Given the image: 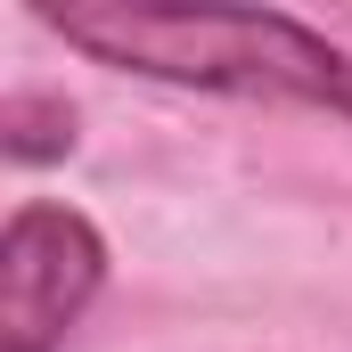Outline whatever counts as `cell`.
Masks as SVG:
<instances>
[{
    "label": "cell",
    "mask_w": 352,
    "mask_h": 352,
    "mask_svg": "<svg viewBox=\"0 0 352 352\" xmlns=\"http://www.w3.org/2000/svg\"><path fill=\"white\" fill-rule=\"evenodd\" d=\"M98 287H107L98 221L58 197H25L0 230V352H66Z\"/></svg>",
    "instance_id": "7a4b0ae2"
},
{
    "label": "cell",
    "mask_w": 352,
    "mask_h": 352,
    "mask_svg": "<svg viewBox=\"0 0 352 352\" xmlns=\"http://www.w3.org/2000/svg\"><path fill=\"white\" fill-rule=\"evenodd\" d=\"M0 156L8 164H58L74 156V107L50 90H8L0 98Z\"/></svg>",
    "instance_id": "3957f363"
},
{
    "label": "cell",
    "mask_w": 352,
    "mask_h": 352,
    "mask_svg": "<svg viewBox=\"0 0 352 352\" xmlns=\"http://www.w3.org/2000/svg\"><path fill=\"white\" fill-rule=\"evenodd\" d=\"M90 66L140 74L213 98L320 107L352 123V50L311 33L287 8H221V0H41L33 8Z\"/></svg>",
    "instance_id": "6da1fadb"
}]
</instances>
